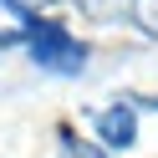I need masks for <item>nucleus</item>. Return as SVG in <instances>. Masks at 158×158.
<instances>
[{"instance_id":"obj_3","label":"nucleus","mask_w":158,"mask_h":158,"mask_svg":"<svg viewBox=\"0 0 158 158\" xmlns=\"http://www.w3.org/2000/svg\"><path fill=\"white\" fill-rule=\"evenodd\" d=\"M97 148H107V153L138 148V107L133 102H112L97 112Z\"/></svg>"},{"instance_id":"obj_1","label":"nucleus","mask_w":158,"mask_h":158,"mask_svg":"<svg viewBox=\"0 0 158 158\" xmlns=\"http://www.w3.org/2000/svg\"><path fill=\"white\" fill-rule=\"evenodd\" d=\"M26 51H31V61L41 66V72H51V77H77L87 66V46L77 41L66 26H56V21H31V31H26Z\"/></svg>"},{"instance_id":"obj_2","label":"nucleus","mask_w":158,"mask_h":158,"mask_svg":"<svg viewBox=\"0 0 158 158\" xmlns=\"http://www.w3.org/2000/svg\"><path fill=\"white\" fill-rule=\"evenodd\" d=\"M82 15L92 21H112V26H138V31L158 36V0H77Z\"/></svg>"},{"instance_id":"obj_6","label":"nucleus","mask_w":158,"mask_h":158,"mask_svg":"<svg viewBox=\"0 0 158 158\" xmlns=\"http://www.w3.org/2000/svg\"><path fill=\"white\" fill-rule=\"evenodd\" d=\"M10 5L26 15V21H46V10H51V5H61V0H10Z\"/></svg>"},{"instance_id":"obj_5","label":"nucleus","mask_w":158,"mask_h":158,"mask_svg":"<svg viewBox=\"0 0 158 158\" xmlns=\"http://www.w3.org/2000/svg\"><path fill=\"white\" fill-rule=\"evenodd\" d=\"M56 143H61V158H107V148H97V143H82L72 127H61V133H56Z\"/></svg>"},{"instance_id":"obj_4","label":"nucleus","mask_w":158,"mask_h":158,"mask_svg":"<svg viewBox=\"0 0 158 158\" xmlns=\"http://www.w3.org/2000/svg\"><path fill=\"white\" fill-rule=\"evenodd\" d=\"M26 31H31V21L15 10L10 0H0V51H5V46H15V41H26Z\"/></svg>"}]
</instances>
